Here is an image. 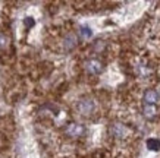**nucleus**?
Segmentation results:
<instances>
[{"mask_svg": "<svg viewBox=\"0 0 160 158\" xmlns=\"http://www.w3.org/2000/svg\"><path fill=\"white\" fill-rule=\"evenodd\" d=\"M159 95H157V92L156 91H147L144 94V101H146V104H154L156 101H157Z\"/></svg>", "mask_w": 160, "mask_h": 158, "instance_id": "obj_7", "label": "nucleus"}, {"mask_svg": "<svg viewBox=\"0 0 160 158\" xmlns=\"http://www.w3.org/2000/svg\"><path fill=\"white\" fill-rule=\"evenodd\" d=\"M110 133L118 139H123L131 133V130L128 129L125 125H122V123H113L110 127Z\"/></svg>", "mask_w": 160, "mask_h": 158, "instance_id": "obj_3", "label": "nucleus"}, {"mask_svg": "<svg viewBox=\"0 0 160 158\" xmlns=\"http://www.w3.org/2000/svg\"><path fill=\"white\" fill-rule=\"evenodd\" d=\"M142 111H144V116H146L147 119H153L157 114V107L154 104H146Z\"/></svg>", "mask_w": 160, "mask_h": 158, "instance_id": "obj_6", "label": "nucleus"}, {"mask_svg": "<svg viewBox=\"0 0 160 158\" xmlns=\"http://www.w3.org/2000/svg\"><path fill=\"white\" fill-rule=\"evenodd\" d=\"M137 73H138L141 78H147L151 73V70L147 66H142V65H140V66H137Z\"/></svg>", "mask_w": 160, "mask_h": 158, "instance_id": "obj_8", "label": "nucleus"}, {"mask_svg": "<svg viewBox=\"0 0 160 158\" xmlns=\"http://www.w3.org/2000/svg\"><path fill=\"white\" fill-rule=\"evenodd\" d=\"M84 69L90 75H98V73L103 72V63L97 59H90L84 63Z\"/></svg>", "mask_w": 160, "mask_h": 158, "instance_id": "obj_1", "label": "nucleus"}, {"mask_svg": "<svg viewBox=\"0 0 160 158\" xmlns=\"http://www.w3.org/2000/svg\"><path fill=\"white\" fill-rule=\"evenodd\" d=\"M77 43H78V40H77V35L72 32H69L66 37H65V40H63V47H65V50L66 51H71L72 48L77 47Z\"/></svg>", "mask_w": 160, "mask_h": 158, "instance_id": "obj_5", "label": "nucleus"}, {"mask_svg": "<svg viewBox=\"0 0 160 158\" xmlns=\"http://www.w3.org/2000/svg\"><path fill=\"white\" fill-rule=\"evenodd\" d=\"M77 108L82 116H90L94 111V101L90 100V98H84L78 103Z\"/></svg>", "mask_w": 160, "mask_h": 158, "instance_id": "obj_4", "label": "nucleus"}, {"mask_svg": "<svg viewBox=\"0 0 160 158\" xmlns=\"http://www.w3.org/2000/svg\"><path fill=\"white\" fill-rule=\"evenodd\" d=\"M6 45H8V37L0 32V48H5Z\"/></svg>", "mask_w": 160, "mask_h": 158, "instance_id": "obj_11", "label": "nucleus"}, {"mask_svg": "<svg viewBox=\"0 0 160 158\" xmlns=\"http://www.w3.org/2000/svg\"><path fill=\"white\" fill-rule=\"evenodd\" d=\"M25 25H27V26H32V25H34L32 18H27V19H25Z\"/></svg>", "mask_w": 160, "mask_h": 158, "instance_id": "obj_12", "label": "nucleus"}, {"mask_svg": "<svg viewBox=\"0 0 160 158\" xmlns=\"http://www.w3.org/2000/svg\"><path fill=\"white\" fill-rule=\"evenodd\" d=\"M85 129H84L82 125H79V123H69L66 126V129H65V133L66 136L69 138H79V136H82Z\"/></svg>", "mask_w": 160, "mask_h": 158, "instance_id": "obj_2", "label": "nucleus"}, {"mask_svg": "<svg viewBox=\"0 0 160 158\" xmlns=\"http://www.w3.org/2000/svg\"><path fill=\"white\" fill-rule=\"evenodd\" d=\"M91 29L90 28H87V26H84V28H81V37H82L84 40H87V38H90L91 37Z\"/></svg>", "mask_w": 160, "mask_h": 158, "instance_id": "obj_10", "label": "nucleus"}, {"mask_svg": "<svg viewBox=\"0 0 160 158\" xmlns=\"http://www.w3.org/2000/svg\"><path fill=\"white\" fill-rule=\"evenodd\" d=\"M147 146L150 149H153V151H156V149L160 148V142L157 139H148V141H147Z\"/></svg>", "mask_w": 160, "mask_h": 158, "instance_id": "obj_9", "label": "nucleus"}]
</instances>
